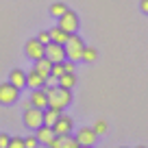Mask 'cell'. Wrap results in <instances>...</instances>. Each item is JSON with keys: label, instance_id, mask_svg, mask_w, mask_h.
Wrapping results in <instances>:
<instances>
[{"label": "cell", "instance_id": "1", "mask_svg": "<svg viewBox=\"0 0 148 148\" xmlns=\"http://www.w3.org/2000/svg\"><path fill=\"white\" fill-rule=\"evenodd\" d=\"M46 96H48V107H52V109H59V111H63L65 107L72 102V94H70V89L61 87V85L46 87Z\"/></svg>", "mask_w": 148, "mask_h": 148}, {"label": "cell", "instance_id": "2", "mask_svg": "<svg viewBox=\"0 0 148 148\" xmlns=\"http://www.w3.org/2000/svg\"><path fill=\"white\" fill-rule=\"evenodd\" d=\"M63 48H65V59H70V61L76 63V61H81V57H83L85 44L76 33H70V37H68V42L63 44Z\"/></svg>", "mask_w": 148, "mask_h": 148}, {"label": "cell", "instance_id": "3", "mask_svg": "<svg viewBox=\"0 0 148 148\" xmlns=\"http://www.w3.org/2000/svg\"><path fill=\"white\" fill-rule=\"evenodd\" d=\"M44 124V109H37V107H28L24 109V126L31 131H35L37 126Z\"/></svg>", "mask_w": 148, "mask_h": 148}, {"label": "cell", "instance_id": "4", "mask_svg": "<svg viewBox=\"0 0 148 148\" xmlns=\"http://www.w3.org/2000/svg\"><path fill=\"white\" fill-rule=\"evenodd\" d=\"M20 96V89L13 83H0V105H13Z\"/></svg>", "mask_w": 148, "mask_h": 148}, {"label": "cell", "instance_id": "5", "mask_svg": "<svg viewBox=\"0 0 148 148\" xmlns=\"http://www.w3.org/2000/svg\"><path fill=\"white\" fill-rule=\"evenodd\" d=\"M59 22H57V26H61L63 31H68V33H76L79 31V15L74 13V11H65L63 15H59Z\"/></svg>", "mask_w": 148, "mask_h": 148}, {"label": "cell", "instance_id": "6", "mask_svg": "<svg viewBox=\"0 0 148 148\" xmlns=\"http://www.w3.org/2000/svg\"><path fill=\"white\" fill-rule=\"evenodd\" d=\"M74 129V120L70 116H63L61 113L59 118H57V122L52 124V131H55V135H59V137H63V135H70Z\"/></svg>", "mask_w": 148, "mask_h": 148}, {"label": "cell", "instance_id": "7", "mask_svg": "<svg viewBox=\"0 0 148 148\" xmlns=\"http://www.w3.org/2000/svg\"><path fill=\"white\" fill-rule=\"evenodd\" d=\"M44 57H48L52 63H55V61H63L65 59V48L61 46V44L48 42L46 46H44Z\"/></svg>", "mask_w": 148, "mask_h": 148}, {"label": "cell", "instance_id": "8", "mask_svg": "<svg viewBox=\"0 0 148 148\" xmlns=\"http://www.w3.org/2000/svg\"><path fill=\"white\" fill-rule=\"evenodd\" d=\"M24 52H26V57L28 59H33V61H37L39 57H44V44L39 42V39H28L26 42V46H24Z\"/></svg>", "mask_w": 148, "mask_h": 148}, {"label": "cell", "instance_id": "9", "mask_svg": "<svg viewBox=\"0 0 148 148\" xmlns=\"http://www.w3.org/2000/svg\"><path fill=\"white\" fill-rule=\"evenodd\" d=\"M96 131L89 129V126H83V129H79V133H76V142H79V146H94L96 144Z\"/></svg>", "mask_w": 148, "mask_h": 148}, {"label": "cell", "instance_id": "10", "mask_svg": "<svg viewBox=\"0 0 148 148\" xmlns=\"http://www.w3.org/2000/svg\"><path fill=\"white\" fill-rule=\"evenodd\" d=\"M31 107H37V109H46L48 107V96H46V87H35L31 94Z\"/></svg>", "mask_w": 148, "mask_h": 148}, {"label": "cell", "instance_id": "11", "mask_svg": "<svg viewBox=\"0 0 148 148\" xmlns=\"http://www.w3.org/2000/svg\"><path fill=\"white\" fill-rule=\"evenodd\" d=\"M50 68H52V61L48 59V57H39V59L35 61V72H39L44 76V79H46V83H48V79H50Z\"/></svg>", "mask_w": 148, "mask_h": 148}, {"label": "cell", "instance_id": "12", "mask_svg": "<svg viewBox=\"0 0 148 148\" xmlns=\"http://www.w3.org/2000/svg\"><path fill=\"white\" fill-rule=\"evenodd\" d=\"M35 137H37L39 144H48L52 137H55V131H52V126L42 124V126H37V129H35Z\"/></svg>", "mask_w": 148, "mask_h": 148}, {"label": "cell", "instance_id": "13", "mask_svg": "<svg viewBox=\"0 0 148 148\" xmlns=\"http://www.w3.org/2000/svg\"><path fill=\"white\" fill-rule=\"evenodd\" d=\"M9 83H13L18 89H22V87H26V72L24 70H11V74H9Z\"/></svg>", "mask_w": 148, "mask_h": 148}, {"label": "cell", "instance_id": "14", "mask_svg": "<svg viewBox=\"0 0 148 148\" xmlns=\"http://www.w3.org/2000/svg\"><path fill=\"white\" fill-rule=\"evenodd\" d=\"M26 85L28 87H46V79H44L39 72H35V70H31V72L26 74Z\"/></svg>", "mask_w": 148, "mask_h": 148}, {"label": "cell", "instance_id": "15", "mask_svg": "<svg viewBox=\"0 0 148 148\" xmlns=\"http://www.w3.org/2000/svg\"><path fill=\"white\" fill-rule=\"evenodd\" d=\"M50 42H55V44H61L63 46L65 42H68V37H70V33L68 31H63L61 26H55V28H50Z\"/></svg>", "mask_w": 148, "mask_h": 148}, {"label": "cell", "instance_id": "16", "mask_svg": "<svg viewBox=\"0 0 148 148\" xmlns=\"http://www.w3.org/2000/svg\"><path fill=\"white\" fill-rule=\"evenodd\" d=\"M57 83H59L61 87H65V89H72L74 85H76V74L74 72H63L59 79H57Z\"/></svg>", "mask_w": 148, "mask_h": 148}, {"label": "cell", "instance_id": "17", "mask_svg": "<svg viewBox=\"0 0 148 148\" xmlns=\"http://www.w3.org/2000/svg\"><path fill=\"white\" fill-rule=\"evenodd\" d=\"M61 116V111L59 109H52V107H46L44 109V124H48V126H52L57 122V118Z\"/></svg>", "mask_w": 148, "mask_h": 148}, {"label": "cell", "instance_id": "18", "mask_svg": "<svg viewBox=\"0 0 148 148\" xmlns=\"http://www.w3.org/2000/svg\"><path fill=\"white\" fill-rule=\"evenodd\" d=\"M96 57H98V50H96V48L85 46V48H83V57H81V61H85V63H94V61H96Z\"/></svg>", "mask_w": 148, "mask_h": 148}, {"label": "cell", "instance_id": "19", "mask_svg": "<svg viewBox=\"0 0 148 148\" xmlns=\"http://www.w3.org/2000/svg\"><path fill=\"white\" fill-rule=\"evenodd\" d=\"M65 11H68V7H65L63 2H52V5H50V15H55V18L63 15Z\"/></svg>", "mask_w": 148, "mask_h": 148}, {"label": "cell", "instance_id": "20", "mask_svg": "<svg viewBox=\"0 0 148 148\" xmlns=\"http://www.w3.org/2000/svg\"><path fill=\"white\" fill-rule=\"evenodd\" d=\"M61 148H79V142H76V137L63 135V137H61Z\"/></svg>", "mask_w": 148, "mask_h": 148}, {"label": "cell", "instance_id": "21", "mask_svg": "<svg viewBox=\"0 0 148 148\" xmlns=\"http://www.w3.org/2000/svg\"><path fill=\"white\" fill-rule=\"evenodd\" d=\"M92 129L96 131V135H105L107 133V122L105 120H96V124H94Z\"/></svg>", "mask_w": 148, "mask_h": 148}, {"label": "cell", "instance_id": "22", "mask_svg": "<svg viewBox=\"0 0 148 148\" xmlns=\"http://www.w3.org/2000/svg\"><path fill=\"white\" fill-rule=\"evenodd\" d=\"M37 144H39V142H37V137H35V135H28V137L24 139V148H35Z\"/></svg>", "mask_w": 148, "mask_h": 148}, {"label": "cell", "instance_id": "23", "mask_svg": "<svg viewBox=\"0 0 148 148\" xmlns=\"http://www.w3.org/2000/svg\"><path fill=\"white\" fill-rule=\"evenodd\" d=\"M37 39H39V42H42L44 46H46V44L50 42V33H48V31H42L39 35H37Z\"/></svg>", "mask_w": 148, "mask_h": 148}, {"label": "cell", "instance_id": "24", "mask_svg": "<svg viewBox=\"0 0 148 148\" xmlns=\"http://www.w3.org/2000/svg\"><path fill=\"white\" fill-rule=\"evenodd\" d=\"M9 142H11V137H9V135L0 133V148H9Z\"/></svg>", "mask_w": 148, "mask_h": 148}, {"label": "cell", "instance_id": "25", "mask_svg": "<svg viewBox=\"0 0 148 148\" xmlns=\"http://www.w3.org/2000/svg\"><path fill=\"white\" fill-rule=\"evenodd\" d=\"M9 146L11 148H24V139H20V137H13L9 142Z\"/></svg>", "mask_w": 148, "mask_h": 148}, {"label": "cell", "instance_id": "26", "mask_svg": "<svg viewBox=\"0 0 148 148\" xmlns=\"http://www.w3.org/2000/svg\"><path fill=\"white\" fill-rule=\"evenodd\" d=\"M139 9H142V13L148 15V0H142V2H139Z\"/></svg>", "mask_w": 148, "mask_h": 148}]
</instances>
